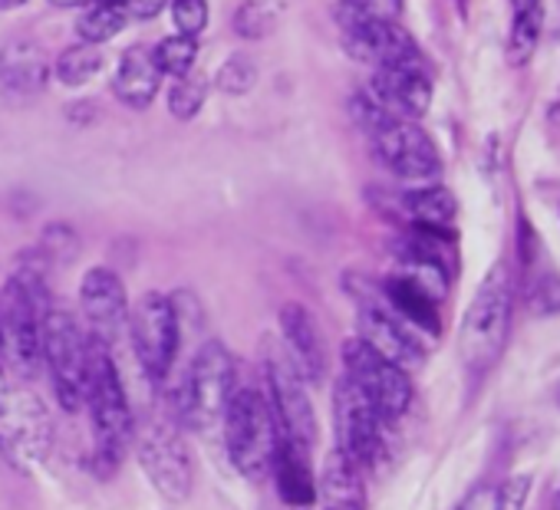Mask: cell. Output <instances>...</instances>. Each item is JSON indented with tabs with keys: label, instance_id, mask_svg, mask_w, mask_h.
<instances>
[{
	"label": "cell",
	"instance_id": "obj_1",
	"mask_svg": "<svg viewBox=\"0 0 560 510\" xmlns=\"http://www.w3.org/2000/svg\"><path fill=\"white\" fill-rule=\"evenodd\" d=\"M86 408L93 422V461L100 474L119 467L136 438V415L129 405L126 382L116 369L113 346L90 336V369H86Z\"/></svg>",
	"mask_w": 560,
	"mask_h": 510
},
{
	"label": "cell",
	"instance_id": "obj_2",
	"mask_svg": "<svg viewBox=\"0 0 560 510\" xmlns=\"http://www.w3.org/2000/svg\"><path fill=\"white\" fill-rule=\"evenodd\" d=\"M50 290L44 281V268L21 264L4 290H0V343H4V363L21 376H34L40 369V343L44 320L50 313Z\"/></svg>",
	"mask_w": 560,
	"mask_h": 510
},
{
	"label": "cell",
	"instance_id": "obj_3",
	"mask_svg": "<svg viewBox=\"0 0 560 510\" xmlns=\"http://www.w3.org/2000/svg\"><path fill=\"white\" fill-rule=\"evenodd\" d=\"M511 313H514V284H511L508 268L494 264L485 274L481 287L475 290L468 313L462 320L458 346H462L465 369L481 376L498 363L511 333Z\"/></svg>",
	"mask_w": 560,
	"mask_h": 510
},
{
	"label": "cell",
	"instance_id": "obj_4",
	"mask_svg": "<svg viewBox=\"0 0 560 510\" xmlns=\"http://www.w3.org/2000/svg\"><path fill=\"white\" fill-rule=\"evenodd\" d=\"M234 389H237V363L231 349L221 340H208L205 346H198L178 382L175 392L178 422L195 431H208L221 425Z\"/></svg>",
	"mask_w": 560,
	"mask_h": 510
},
{
	"label": "cell",
	"instance_id": "obj_5",
	"mask_svg": "<svg viewBox=\"0 0 560 510\" xmlns=\"http://www.w3.org/2000/svg\"><path fill=\"white\" fill-rule=\"evenodd\" d=\"M221 431H224V448L231 454V464L244 477L267 474L280 448V438H284L264 389H254V386L234 389L221 418Z\"/></svg>",
	"mask_w": 560,
	"mask_h": 510
},
{
	"label": "cell",
	"instance_id": "obj_6",
	"mask_svg": "<svg viewBox=\"0 0 560 510\" xmlns=\"http://www.w3.org/2000/svg\"><path fill=\"white\" fill-rule=\"evenodd\" d=\"M40 363L50 372V386L57 402L67 412H80L86 405V369H90V333L77 323L73 313L50 307L44 320Z\"/></svg>",
	"mask_w": 560,
	"mask_h": 510
},
{
	"label": "cell",
	"instance_id": "obj_7",
	"mask_svg": "<svg viewBox=\"0 0 560 510\" xmlns=\"http://www.w3.org/2000/svg\"><path fill=\"white\" fill-rule=\"evenodd\" d=\"M350 297L357 300V317H360V340L373 346L380 356L393 359L399 369H416L425 359V343L422 333H416L386 300L383 287H373L366 277L350 274L347 281Z\"/></svg>",
	"mask_w": 560,
	"mask_h": 510
},
{
	"label": "cell",
	"instance_id": "obj_8",
	"mask_svg": "<svg viewBox=\"0 0 560 510\" xmlns=\"http://www.w3.org/2000/svg\"><path fill=\"white\" fill-rule=\"evenodd\" d=\"M340 31H343V47L357 63H366L373 70L383 67H425V57L419 44L396 24V21H380L353 8L350 0H340L334 11Z\"/></svg>",
	"mask_w": 560,
	"mask_h": 510
},
{
	"label": "cell",
	"instance_id": "obj_9",
	"mask_svg": "<svg viewBox=\"0 0 560 510\" xmlns=\"http://www.w3.org/2000/svg\"><path fill=\"white\" fill-rule=\"evenodd\" d=\"M54 448V415L27 389L0 392V454L14 467H37Z\"/></svg>",
	"mask_w": 560,
	"mask_h": 510
},
{
	"label": "cell",
	"instance_id": "obj_10",
	"mask_svg": "<svg viewBox=\"0 0 560 510\" xmlns=\"http://www.w3.org/2000/svg\"><path fill=\"white\" fill-rule=\"evenodd\" d=\"M126 330H129V340H132L142 372L155 386L165 382L175 366L178 346H182V323H178L172 297H162V294L139 297L136 307L129 310Z\"/></svg>",
	"mask_w": 560,
	"mask_h": 510
},
{
	"label": "cell",
	"instance_id": "obj_11",
	"mask_svg": "<svg viewBox=\"0 0 560 510\" xmlns=\"http://www.w3.org/2000/svg\"><path fill=\"white\" fill-rule=\"evenodd\" d=\"M260 376H264V395H267V402L273 408L280 435L314 448L317 418H314V405H311V395H307V382L298 372V366L291 363V356L273 349V346L264 349Z\"/></svg>",
	"mask_w": 560,
	"mask_h": 510
},
{
	"label": "cell",
	"instance_id": "obj_12",
	"mask_svg": "<svg viewBox=\"0 0 560 510\" xmlns=\"http://www.w3.org/2000/svg\"><path fill=\"white\" fill-rule=\"evenodd\" d=\"M343 379H350L386 422H396L412 405V379L406 369H399L393 359L380 356L373 346H366L360 336L343 343Z\"/></svg>",
	"mask_w": 560,
	"mask_h": 510
},
{
	"label": "cell",
	"instance_id": "obj_13",
	"mask_svg": "<svg viewBox=\"0 0 560 510\" xmlns=\"http://www.w3.org/2000/svg\"><path fill=\"white\" fill-rule=\"evenodd\" d=\"M139 464L149 477V484L172 503L188 500L195 474H191V454L182 438V431L172 422H149L136 438Z\"/></svg>",
	"mask_w": 560,
	"mask_h": 510
},
{
	"label": "cell",
	"instance_id": "obj_14",
	"mask_svg": "<svg viewBox=\"0 0 560 510\" xmlns=\"http://www.w3.org/2000/svg\"><path fill=\"white\" fill-rule=\"evenodd\" d=\"M334 418H337V438H340V451L360 467H376L383 448H386V418L380 415V408L350 382L340 379L337 392H334Z\"/></svg>",
	"mask_w": 560,
	"mask_h": 510
},
{
	"label": "cell",
	"instance_id": "obj_15",
	"mask_svg": "<svg viewBox=\"0 0 560 510\" xmlns=\"http://www.w3.org/2000/svg\"><path fill=\"white\" fill-rule=\"evenodd\" d=\"M373 149L380 162L402 181L429 185L442 175V155L432 142V135L409 119H389L376 135Z\"/></svg>",
	"mask_w": 560,
	"mask_h": 510
},
{
	"label": "cell",
	"instance_id": "obj_16",
	"mask_svg": "<svg viewBox=\"0 0 560 510\" xmlns=\"http://www.w3.org/2000/svg\"><path fill=\"white\" fill-rule=\"evenodd\" d=\"M80 307L86 317V333L106 346H113L129 323V297L126 284L109 268H93L80 281Z\"/></svg>",
	"mask_w": 560,
	"mask_h": 510
},
{
	"label": "cell",
	"instance_id": "obj_17",
	"mask_svg": "<svg viewBox=\"0 0 560 510\" xmlns=\"http://www.w3.org/2000/svg\"><path fill=\"white\" fill-rule=\"evenodd\" d=\"M370 96L396 119L416 122L432 106V80L425 67H383L373 70Z\"/></svg>",
	"mask_w": 560,
	"mask_h": 510
},
{
	"label": "cell",
	"instance_id": "obj_18",
	"mask_svg": "<svg viewBox=\"0 0 560 510\" xmlns=\"http://www.w3.org/2000/svg\"><path fill=\"white\" fill-rule=\"evenodd\" d=\"M280 340H284V353L298 366L307 386H317L327 376V353H324V336L317 330L314 313L304 304H284L280 307Z\"/></svg>",
	"mask_w": 560,
	"mask_h": 510
},
{
	"label": "cell",
	"instance_id": "obj_19",
	"mask_svg": "<svg viewBox=\"0 0 560 510\" xmlns=\"http://www.w3.org/2000/svg\"><path fill=\"white\" fill-rule=\"evenodd\" d=\"M273 484L277 494L291 507H314L317 503V474L311 464V448L291 438H280V448L273 454Z\"/></svg>",
	"mask_w": 560,
	"mask_h": 510
},
{
	"label": "cell",
	"instance_id": "obj_20",
	"mask_svg": "<svg viewBox=\"0 0 560 510\" xmlns=\"http://www.w3.org/2000/svg\"><path fill=\"white\" fill-rule=\"evenodd\" d=\"M162 90V70L155 67V57L149 47H129L116 67L113 93L129 109H145Z\"/></svg>",
	"mask_w": 560,
	"mask_h": 510
},
{
	"label": "cell",
	"instance_id": "obj_21",
	"mask_svg": "<svg viewBox=\"0 0 560 510\" xmlns=\"http://www.w3.org/2000/svg\"><path fill=\"white\" fill-rule=\"evenodd\" d=\"M54 76V60L34 40H11L0 50V83L14 93H40Z\"/></svg>",
	"mask_w": 560,
	"mask_h": 510
},
{
	"label": "cell",
	"instance_id": "obj_22",
	"mask_svg": "<svg viewBox=\"0 0 560 510\" xmlns=\"http://www.w3.org/2000/svg\"><path fill=\"white\" fill-rule=\"evenodd\" d=\"M317 500L324 510H366L363 471L340 448L324 458V471L317 481Z\"/></svg>",
	"mask_w": 560,
	"mask_h": 510
},
{
	"label": "cell",
	"instance_id": "obj_23",
	"mask_svg": "<svg viewBox=\"0 0 560 510\" xmlns=\"http://www.w3.org/2000/svg\"><path fill=\"white\" fill-rule=\"evenodd\" d=\"M383 294H386V300H389V307L416 330V333H422V336H435L439 330H442V320H439V307H435V300L422 290V287H416L412 281H406V277H399V274H393L386 284H383Z\"/></svg>",
	"mask_w": 560,
	"mask_h": 510
},
{
	"label": "cell",
	"instance_id": "obj_24",
	"mask_svg": "<svg viewBox=\"0 0 560 510\" xmlns=\"http://www.w3.org/2000/svg\"><path fill=\"white\" fill-rule=\"evenodd\" d=\"M402 211L412 217V227L448 230L455 214H458V201L442 185H419V188L402 194Z\"/></svg>",
	"mask_w": 560,
	"mask_h": 510
},
{
	"label": "cell",
	"instance_id": "obj_25",
	"mask_svg": "<svg viewBox=\"0 0 560 510\" xmlns=\"http://www.w3.org/2000/svg\"><path fill=\"white\" fill-rule=\"evenodd\" d=\"M284 11H288L284 0H244L231 17V27L244 40H264L280 27Z\"/></svg>",
	"mask_w": 560,
	"mask_h": 510
},
{
	"label": "cell",
	"instance_id": "obj_26",
	"mask_svg": "<svg viewBox=\"0 0 560 510\" xmlns=\"http://www.w3.org/2000/svg\"><path fill=\"white\" fill-rule=\"evenodd\" d=\"M106 57H103V47H93V44H73L67 47L57 60H54V76L63 83V86H86L96 80V73L103 70Z\"/></svg>",
	"mask_w": 560,
	"mask_h": 510
},
{
	"label": "cell",
	"instance_id": "obj_27",
	"mask_svg": "<svg viewBox=\"0 0 560 510\" xmlns=\"http://www.w3.org/2000/svg\"><path fill=\"white\" fill-rule=\"evenodd\" d=\"M126 24H129V21L122 17V11H119V8L90 4V8L80 14V21H77V34H80V40H83V44L103 47V44H109L113 37H119Z\"/></svg>",
	"mask_w": 560,
	"mask_h": 510
},
{
	"label": "cell",
	"instance_id": "obj_28",
	"mask_svg": "<svg viewBox=\"0 0 560 510\" xmlns=\"http://www.w3.org/2000/svg\"><path fill=\"white\" fill-rule=\"evenodd\" d=\"M152 57H155V67L162 70V76H172V80L188 76L195 70V60H198V40L195 37H182V34L165 37L152 50Z\"/></svg>",
	"mask_w": 560,
	"mask_h": 510
},
{
	"label": "cell",
	"instance_id": "obj_29",
	"mask_svg": "<svg viewBox=\"0 0 560 510\" xmlns=\"http://www.w3.org/2000/svg\"><path fill=\"white\" fill-rule=\"evenodd\" d=\"M205 99H208V83L201 76H195V73L178 76V80H172V90H168V112L175 119L188 122L201 112Z\"/></svg>",
	"mask_w": 560,
	"mask_h": 510
},
{
	"label": "cell",
	"instance_id": "obj_30",
	"mask_svg": "<svg viewBox=\"0 0 560 510\" xmlns=\"http://www.w3.org/2000/svg\"><path fill=\"white\" fill-rule=\"evenodd\" d=\"M214 83H218V90L228 93V96H244V93H250L254 83H257V63H254L247 54H231V57L224 60V67L218 70Z\"/></svg>",
	"mask_w": 560,
	"mask_h": 510
},
{
	"label": "cell",
	"instance_id": "obj_31",
	"mask_svg": "<svg viewBox=\"0 0 560 510\" xmlns=\"http://www.w3.org/2000/svg\"><path fill=\"white\" fill-rule=\"evenodd\" d=\"M172 24L182 37H195L208 27V0H168Z\"/></svg>",
	"mask_w": 560,
	"mask_h": 510
},
{
	"label": "cell",
	"instance_id": "obj_32",
	"mask_svg": "<svg viewBox=\"0 0 560 510\" xmlns=\"http://www.w3.org/2000/svg\"><path fill=\"white\" fill-rule=\"evenodd\" d=\"M350 112H353V122H357L370 139H373V135H376L389 119H396V116H389V112H386V109H383L370 93L353 96V99H350Z\"/></svg>",
	"mask_w": 560,
	"mask_h": 510
},
{
	"label": "cell",
	"instance_id": "obj_33",
	"mask_svg": "<svg viewBox=\"0 0 560 510\" xmlns=\"http://www.w3.org/2000/svg\"><path fill=\"white\" fill-rule=\"evenodd\" d=\"M77 230L73 227H67V224H50L47 230H44V253L50 261H57V264H67V261H73V253H77Z\"/></svg>",
	"mask_w": 560,
	"mask_h": 510
},
{
	"label": "cell",
	"instance_id": "obj_34",
	"mask_svg": "<svg viewBox=\"0 0 560 510\" xmlns=\"http://www.w3.org/2000/svg\"><path fill=\"white\" fill-rule=\"evenodd\" d=\"M168 8V0H119L126 21H155Z\"/></svg>",
	"mask_w": 560,
	"mask_h": 510
},
{
	"label": "cell",
	"instance_id": "obj_35",
	"mask_svg": "<svg viewBox=\"0 0 560 510\" xmlns=\"http://www.w3.org/2000/svg\"><path fill=\"white\" fill-rule=\"evenodd\" d=\"M350 4L370 17H380V21H396L402 11V0H350Z\"/></svg>",
	"mask_w": 560,
	"mask_h": 510
},
{
	"label": "cell",
	"instance_id": "obj_36",
	"mask_svg": "<svg viewBox=\"0 0 560 510\" xmlns=\"http://www.w3.org/2000/svg\"><path fill=\"white\" fill-rule=\"evenodd\" d=\"M462 510H504L501 490L498 487H478L468 494V500L462 503Z\"/></svg>",
	"mask_w": 560,
	"mask_h": 510
},
{
	"label": "cell",
	"instance_id": "obj_37",
	"mask_svg": "<svg viewBox=\"0 0 560 510\" xmlns=\"http://www.w3.org/2000/svg\"><path fill=\"white\" fill-rule=\"evenodd\" d=\"M514 14H534V11H544L540 0H511Z\"/></svg>",
	"mask_w": 560,
	"mask_h": 510
},
{
	"label": "cell",
	"instance_id": "obj_38",
	"mask_svg": "<svg viewBox=\"0 0 560 510\" xmlns=\"http://www.w3.org/2000/svg\"><path fill=\"white\" fill-rule=\"evenodd\" d=\"M54 8H63V11H77V8H90L93 0H50Z\"/></svg>",
	"mask_w": 560,
	"mask_h": 510
},
{
	"label": "cell",
	"instance_id": "obj_39",
	"mask_svg": "<svg viewBox=\"0 0 560 510\" xmlns=\"http://www.w3.org/2000/svg\"><path fill=\"white\" fill-rule=\"evenodd\" d=\"M24 4H31V0H0V11H18Z\"/></svg>",
	"mask_w": 560,
	"mask_h": 510
},
{
	"label": "cell",
	"instance_id": "obj_40",
	"mask_svg": "<svg viewBox=\"0 0 560 510\" xmlns=\"http://www.w3.org/2000/svg\"><path fill=\"white\" fill-rule=\"evenodd\" d=\"M93 4H103V8H119V0H93Z\"/></svg>",
	"mask_w": 560,
	"mask_h": 510
},
{
	"label": "cell",
	"instance_id": "obj_41",
	"mask_svg": "<svg viewBox=\"0 0 560 510\" xmlns=\"http://www.w3.org/2000/svg\"><path fill=\"white\" fill-rule=\"evenodd\" d=\"M4 366H8V363H4V343H0V372H4Z\"/></svg>",
	"mask_w": 560,
	"mask_h": 510
}]
</instances>
